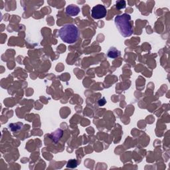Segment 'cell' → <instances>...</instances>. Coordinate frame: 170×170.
I'll use <instances>...</instances> for the list:
<instances>
[{"label":"cell","instance_id":"cell-1","mask_svg":"<svg viewBox=\"0 0 170 170\" xmlns=\"http://www.w3.org/2000/svg\"><path fill=\"white\" fill-rule=\"evenodd\" d=\"M59 34L61 39L69 44L77 42L79 36L77 27L73 24H67L62 27L59 30Z\"/></svg>","mask_w":170,"mask_h":170},{"label":"cell","instance_id":"cell-2","mask_svg":"<svg viewBox=\"0 0 170 170\" xmlns=\"http://www.w3.org/2000/svg\"><path fill=\"white\" fill-rule=\"evenodd\" d=\"M131 17L129 14L124 13L115 17V25L120 34L124 37L132 35L133 29L130 24Z\"/></svg>","mask_w":170,"mask_h":170},{"label":"cell","instance_id":"cell-3","mask_svg":"<svg viewBox=\"0 0 170 170\" xmlns=\"http://www.w3.org/2000/svg\"><path fill=\"white\" fill-rule=\"evenodd\" d=\"M106 13H107V11H106V7L100 4L95 6L92 9V17L95 19H100L104 18L106 15Z\"/></svg>","mask_w":170,"mask_h":170},{"label":"cell","instance_id":"cell-4","mask_svg":"<svg viewBox=\"0 0 170 170\" xmlns=\"http://www.w3.org/2000/svg\"><path fill=\"white\" fill-rule=\"evenodd\" d=\"M80 12V8L78 6L71 4L67 7L66 13L68 15L73 17V16L77 15Z\"/></svg>","mask_w":170,"mask_h":170},{"label":"cell","instance_id":"cell-5","mask_svg":"<svg viewBox=\"0 0 170 170\" xmlns=\"http://www.w3.org/2000/svg\"><path fill=\"white\" fill-rule=\"evenodd\" d=\"M62 135H63V131L61 130H57L51 135V138L55 142H57L60 140V138H61V136H62Z\"/></svg>","mask_w":170,"mask_h":170},{"label":"cell","instance_id":"cell-6","mask_svg":"<svg viewBox=\"0 0 170 170\" xmlns=\"http://www.w3.org/2000/svg\"><path fill=\"white\" fill-rule=\"evenodd\" d=\"M120 51H118L117 49H115L114 47L110 48L108 51V56L110 57V58L112 59H115L116 57H118L120 55Z\"/></svg>","mask_w":170,"mask_h":170},{"label":"cell","instance_id":"cell-7","mask_svg":"<svg viewBox=\"0 0 170 170\" xmlns=\"http://www.w3.org/2000/svg\"><path fill=\"white\" fill-rule=\"evenodd\" d=\"M126 2L124 1V0H120V1H118L116 2V8L118 9H122L126 7Z\"/></svg>","mask_w":170,"mask_h":170},{"label":"cell","instance_id":"cell-8","mask_svg":"<svg viewBox=\"0 0 170 170\" xmlns=\"http://www.w3.org/2000/svg\"><path fill=\"white\" fill-rule=\"evenodd\" d=\"M77 166V161L75 159H71L70 161H68L67 163V167H71V168H75Z\"/></svg>","mask_w":170,"mask_h":170},{"label":"cell","instance_id":"cell-9","mask_svg":"<svg viewBox=\"0 0 170 170\" xmlns=\"http://www.w3.org/2000/svg\"><path fill=\"white\" fill-rule=\"evenodd\" d=\"M105 104H106V100H105V98H102V99L98 100V104H99L100 106H103Z\"/></svg>","mask_w":170,"mask_h":170}]
</instances>
